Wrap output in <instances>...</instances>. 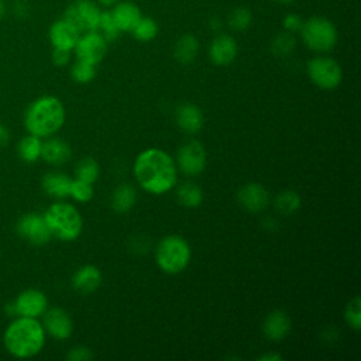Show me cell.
Returning a JSON list of instances; mask_svg holds the SVG:
<instances>
[{
    "instance_id": "obj_1",
    "label": "cell",
    "mask_w": 361,
    "mask_h": 361,
    "mask_svg": "<svg viewBox=\"0 0 361 361\" xmlns=\"http://www.w3.org/2000/svg\"><path fill=\"white\" fill-rule=\"evenodd\" d=\"M134 176L144 190L162 195L176 183V165L165 151L151 148L137 157Z\"/></svg>"
},
{
    "instance_id": "obj_2",
    "label": "cell",
    "mask_w": 361,
    "mask_h": 361,
    "mask_svg": "<svg viewBox=\"0 0 361 361\" xmlns=\"http://www.w3.org/2000/svg\"><path fill=\"white\" fill-rule=\"evenodd\" d=\"M45 343V331L35 317L20 316L4 333L6 350L17 358L37 355Z\"/></svg>"
},
{
    "instance_id": "obj_3",
    "label": "cell",
    "mask_w": 361,
    "mask_h": 361,
    "mask_svg": "<svg viewBox=\"0 0 361 361\" xmlns=\"http://www.w3.org/2000/svg\"><path fill=\"white\" fill-rule=\"evenodd\" d=\"M65 121V109L55 96H42L31 103L25 111L24 124L30 134L48 137L55 134Z\"/></svg>"
},
{
    "instance_id": "obj_4",
    "label": "cell",
    "mask_w": 361,
    "mask_h": 361,
    "mask_svg": "<svg viewBox=\"0 0 361 361\" xmlns=\"http://www.w3.org/2000/svg\"><path fill=\"white\" fill-rule=\"evenodd\" d=\"M44 219L51 235L62 241L76 240L82 233V217L79 212L69 203L51 204L47 209Z\"/></svg>"
},
{
    "instance_id": "obj_5",
    "label": "cell",
    "mask_w": 361,
    "mask_h": 361,
    "mask_svg": "<svg viewBox=\"0 0 361 361\" xmlns=\"http://www.w3.org/2000/svg\"><path fill=\"white\" fill-rule=\"evenodd\" d=\"M155 258L164 272L178 274L183 271L190 261L189 244L180 235H166L158 243Z\"/></svg>"
},
{
    "instance_id": "obj_6",
    "label": "cell",
    "mask_w": 361,
    "mask_h": 361,
    "mask_svg": "<svg viewBox=\"0 0 361 361\" xmlns=\"http://www.w3.org/2000/svg\"><path fill=\"white\" fill-rule=\"evenodd\" d=\"M305 44L316 52H327L337 42V31L331 21L323 17H310L300 27Z\"/></svg>"
},
{
    "instance_id": "obj_7",
    "label": "cell",
    "mask_w": 361,
    "mask_h": 361,
    "mask_svg": "<svg viewBox=\"0 0 361 361\" xmlns=\"http://www.w3.org/2000/svg\"><path fill=\"white\" fill-rule=\"evenodd\" d=\"M307 73L312 82L320 89H334L341 82V68L337 61L329 56H316L307 63Z\"/></svg>"
},
{
    "instance_id": "obj_8",
    "label": "cell",
    "mask_w": 361,
    "mask_h": 361,
    "mask_svg": "<svg viewBox=\"0 0 361 361\" xmlns=\"http://www.w3.org/2000/svg\"><path fill=\"white\" fill-rule=\"evenodd\" d=\"M100 10L90 0H78L65 11V20L69 21L79 32L96 31Z\"/></svg>"
},
{
    "instance_id": "obj_9",
    "label": "cell",
    "mask_w": 361,
    "mask_h": 361,
    "mask_svg": "<svg viewBox=\"0 0 361 361\" xmlns=\"http://www.w3.org/2000/svg\"><path fill=\"white\" fill-rule=\"evenodd\" d=\"M47 305H48V300L41 290L27 289L17 296L14 303L7 305V309L13 314L37 319L38 316L44 314V312L47 310Z\"/></svg>"
},
{
    "instance_id": "obj_10",
    "label": "cell",
    "mask_w": 361,
    "mask_h": 361,
    "mask_svg": "<svg viewBox=\"0 0 361 361\" xmlns=\"http://www.w3.org/2000/svg\"><path fill=\"white\" fill-rule=\"evenodd\" d=\"M76 56L79 61L96 65L99 63L107 51V41L96 31H90L83 37H79L75 45Z\"/></svg>"
},
{
    "instance_id": "obj_11",
    "label": "cell",
    "mask_w": 361,
    "mask_h": 361,
    "mask_svg": "<svg viewBox=\"0 0 361 361\" xmlns=\"http://www.w3.org/2000/svg\"><path fill=\"white\" fill-rule=\"evenodd\" d=\"M17 231L24 240L35 245L45 244L51 238V231L45 223L44 216L37 213H28L23 216L17 224Z\"/></svg>"
},
{
    "instance_id": "obj_12",
    "label": "cell",
    "mask_w": 361,
    "mask_h": 361,
    "mask_svg": "<svg viewBox=\"0 0 361 361\" xmlns=\"http://www.w3.org/2000/svg\"><path fill=\"white\" fill-rule=\"evenodd\" d=\"M178 165L186 175H197L206 166V151L199 141H189L178 151Z\"/></svg>"
},
{
    "instance_id": "obj_13",
    "label": "cell",
    "mask_w": 361,
    "mask_h": 361,
    "mask_svg": "<svg viewBox=\"0 0 361 361\" xmlns=\"http://www.w3.org/2000/svg\"><path fill=\"white\" fill-rule=\"evenodd\" d=\"M44 326L47 331L58 340L68 338L73 330L69 314L59 307H52L48 312H44Z\"/></svg>"
},
{
    "instance_id": "obj_14",
    "label": "cell",
    "mask_w": 361,
    "mask_h": 361,
    "mask_svg": "<svg viewBox=\"0 0 361 361\" xmlns=\"http://www.w3.org/2000/svg\"><path fill=\"white\" fill-rule=\"evenodd\" d=\"M240 204L248 212H261L269 203L268 190L259 183L244 185L237 193Z\"/></svg>"
},
{
    "instance_id": "obj_15",
    "label": "cell",
    "mask_w": 361,
    "mask_h": 361,
    "mask_svg": "<svg viewBox=\"0 0 361 361\" xmlns=\"http://www.w3.org/2000/svg\"><path fill=\"white\" fill-rule=\"evenodd\" d=\"M209 55L213 63L228 65L237 56V42L233 37L221 34L212 41Z\"/></svg>"
},
{
    "instance_id": "obj_16",
    "label": "cell",
    "mask_w": 361,
    "mask_h": 361,
    "mask_svg": "<svg viewBox=\"0 0 361 361\" xmlns=\"http://www.w3.org/2000/svg\"><path fill=\"white\" fill-rule=\"evenodd\" d=\"M49 38L54 48L71 51L75 48L79 39V31L69 21L63 18L52 24L49 30Z\"/></svg>"
},
{
    "instance_id": "obj_17",
    "label": "cell",
    "mask_w": 361,
    "mask_h": 361,
    "mask_svg": "<svg viewBox=\"0 0 361 361\" xmlns=\"http://www.w3.org/2000/svg\"><path fill=\"white\" fill-rule=\"evenodd\" d=\"M100 283L102 274L94 265H85L79 268L72 278L73 288L83 295L94 292L100 286Z\"/></svg>"
},
{
    "instance_id": "obj_18",
    "label": "cell",
    "mask_w": 361,
    "mask_h": 361,
    "mask_svg": "<svg viewBox=\"0 0 361 361\" xmlns=\"http://www.w3.org/2000/svg\"><path fill=\"white\" fill-rule=\"evenodd\" d=\"M264 333L272 341L282 340L290 330V320L282 310L271 312L264 320Z\"/></svg>"
},
{
    "instance_id": "obj_19",
    "label": "cell",
    "mask_w": 361,
    "mask_h": 361,
    "mask_svg": "<svg viewBox=\"0 0 361 361\" xmlns=\"http://www.w3.org/2000/svg\"><path fill=\"white\" fill-rule=\"evenodd\" d=\"M72 155L69 144L59 138H52L41 145V157L45 162L52 164V165H61L69 161Z\"/></svg>"
},
{
    "instance_id": "obj_20",
    "label": "cell",
    "mask_w": 361,
    "mask_h": 361,
    "mask_svg": "<svg viewBox=\"0 0 361 361\" xmlns=\"http://www.w3.org/2000/svg\"><path fill=\"white\" fill-rule=\"evenodd\" d=\"M176 124L179 128H182L185 133L195 134L197 133L203 126V116L199 107L195 104H182L176 110Z\"/></svg>"
},
{
    "instance_id": "obj_21",
    "label": "cell",
    "mask_w": 361,
    "mask_h": 361,
    "mask_svg": "<svg viewBox=\"0 0 361 361\" xmlns=\"http://www.w3.org/2000/svg\"><path fill=\"white\" fill-rule=\"evenodd\" d=\"M111 13L120 31H133V28L142 17L138 7L128 1L117 4Z\"/></svg>"
},
{
    "instance_id": "obj_22",
    "label": "cell",
    "mask_w": 361,
    "mask_h": 361,
    "mask_svg": "<svg viewBox=\"0 0 361 361\" xmlns=\"http://www.w3.org/2000/svg\"><path fill=\"white\" fill-rule=\"evenodd\" d=\"M72 179L63 173L49 172L42 178L44 190L52 197H66L71 192Z\"/></svg>"
},
{
    "instance_id": "obj_23",
    "label": "cell",
    "mask_w": 361,
    "mask_h": 361,
    "mask_svg": "<svg viewBox=\"0 0 361 361\" xmlns=\"http://www.w3.org/2000/svg\"><path fill=\"white\" fill-rule=\"evenodd\" d=\"M197 51H199V42L196 37L192 34H186L178 39L173 49V55L179 63L186 65L195 61Z\"/></svg>"
},
{
    "instance_id": "obj_24",
    "label": "cell",
    "mask_w": 361,
    "mask_h": 361,
    "mask_svg": "<svg viewBox=\"0 0 361 361\" xmlns=\"http://www.w3.org/2000/svg\"><path fill=\"white\" fill-rule=\"evenodd\" d=\"M135 190L128 185H120L111 197V206L116 212L124 213L128 212L135 203Z\"/></svg>"
},
{
    "instance_id": "obj_25",
    "label": "cell",
    "mask_w": 361,
    "mask_h": 361,
    "mask_svg": "<svg viewBox=\"0 0 361 361\" xmlns=\"http://www.w3.org/2000/svg\"><path fill=\"white\" fill-rule=\"evenodd\" d=\"M41 140L37 135H27L18 144V154L25 162H35L41 157Z\"/></svg>"
},
{
    "instance_id": "obj_26",
    "label": "cell",
    "mask_w": 361,
    "mask_h": 361,
    "mask_svg": "<svg viewBox=\"0 0 361 361\" xmlns=\"http://www.w3.org/2000/svg\"><path fill=\"white\" fill-rule=\"evenodd\" d=\"M176 196H178L179 203L186 207H197L203 199L202 189L192 182H188V183H183L182 186H179Z\"/></svg>"
},
{
    "instance_id": "obj_27",
    "label": "cell",
    "mask_w": 361,
    "mask_h": 361,
    "mask_svg": "<svg viewBox=\"0 0 361 361\" xmlns=\"http://www.w3.org/2000/svg\"><path fill=\"white\" fill-rule=\"evenodd\" d=\"M96 32H99L106 41H113L118 37L120 30L114 21L111 11H100L99 21L96 25Z\"/></svg>"
},
{
    "instance_id": "obj_28",
    "label": "cell",
    "mask_w": 361,
    "mask_h": 361,
    "mask_svg": "<svg viewBox=\"0 0 361 361\" xmlns=\"http://www.w3.org/2000/svg\"><path fill=\"white\" fill-rule=\"evenodd\" d=\"M300 206V197L295 190H283L275 197V207L279 213L290 214Z\"/></svg>"
},
{
    "instance_id": "obj_29",
    "label": "cell",
    "mask_w": 361,
    "mask_h": 361,
    "mask_svg": "<svg viewBox=\"0 0 361 361\" xmlns=\"http://www.w3.org/2000/svg\"><path fill=\"white\" fill-rule=\"evenodd\" d=\"M131 32L140 41H151L158 34V25L152 18L141 17Z\"/></svg>"
},
{
    "instance_id": "obj_30",
    "label": "cell",
    "mask_w": 361,
    "mask_h": 361,
    "mask_svg": "<svg viewBox=\"0 0 361 361\" xmlns=\"http://www.w3.org/2000/svg\"><path fill=\"white\" fill-rule=\"evenodd\" d=\"M99 176V164L93 158H83L76 166V178L93 183Z\"/></svg>"
},
{
    "instance_id": "obj_31",
    "label": "cell",
    "mask_w": 361,
    "mask_h": 361,
    "mask_svg": "<svg viewBox=\"0 0 361 361\" xmlns=\"http://www.w3.org/2000/svg\"><path fill=\"white\" fill-rule=\"evenodd\" d=\"M293 48H295V37L289 31L279 32L271 42V51L279 56H285L290 54Z\"/></svg>"
},
{
    "instance_id": "obj_32",
    "label": "cell",
    "mask_w": 361,
    "mask_h": 361,
    "mask_svg": "<svg viewBox=\"0 0 361 361\" xmlns=\"http://www.w3.org/2000/svg\"><path fill=\"white\" fill-rule=\"evenodd\" d=\"M251 13L250 10L244 8V7H238L234 8L230 16H228V25L231 27V30L234 31H244L250 27L251 24Z\"/></svg>"
},
{
    "instance_id": "obj_33",
    "label": "cell",
    "mask_w": 361,
    "mask_h": 361,
    "mask_svg": "<svg viewBox=\"0 0 361 361\" xmlns=\"http://www.w3.org/2000/svg\"><path fill=\"white\" fill-rule=\"evenodd\" d=\"M71 75H72L75 82H78V83H87V82H90L94 78L96 69H94V65L78 59L76 63L72 66Z\"/></svg>"
},
{
    "instance_id": "obj_34",
    "label": "cell",
    "mask_w": 361,
    "mask_h": 361,
    "mask_svg": "<svg viewBox=\"0 0 361 361\" xmlns=\"http://www.w3.org/2000/svg\"><path fill=\"white\" fill-rule=\"evenodd\" d=\"M69 196H72L78 202H89L93 197V186L89 182H85L76 178L71 183Z\"/></svg>"
},
{
    "instance_id": "obj_35",
    "label": "cell",
    "mask_w": 361,
    "mask_h": 361,
    "mask_svg": "<svg viewBox=\"0 0 361 361\" xmlns=\"http://www.w3.org/2000/svg\"><path fill=\"white\" fill-rule=\"evenodd\" d=\"M345 320L347 323L355 330L358 331L360 330V326H361V299L358 296H355L354 299H351L348 303H347V307H345Z\"/></svg>"
},
{
    "instance_id": "obj_36",
    "label": "cell",
    "mask_w": 361,
    "mask_h": 361,
    "mask_svg": "<svg viewBox=\"0 0 361 361\" xmlns=\"http://www.w3.org/2000/svg\"><path fill=\"white\" fill-rule=\"evenodd\" d=\"M92 357H93L92 351L86 347H75L68 354V360H72V361H87Z\"/></svg>"
},
{
    "instance_id": "obj_37",
    "label": "cell",
    "mask_w": 361,
    "mask_h": 361,
    "mask_svg": "<svg viewBox=\"0 0 361 361\" xmlns=\"http://www.w3.org/2000/svg\"><path fill=\"white\" fill-rule=\"evenodd\" d=\"M303 24V20L298 16V14H288L285 18H283V27L292 32V31H299L300 27Z\"/></svg>"
},
{
    "instance_id": "obj_38",
    "label": "cell",
    "mask_w": 361,
    "mask_h": 361,
    "mask_svg": "<svg viewBox=\"0 0 361 361\" xmlns=\"http://www.w3.org/2000/svg\"><path fill=\"white\" fill-rule=\"evenodd\" d=\"M69 58H71V51L61 49V48H54L52 61H54L55 65L63 66V65H66L69 62Z\"/></svg>"
},
{
    "instance_id": "obj_39",
    "label": "cell",
    "mask_w": 361,
    "mask_h": 361,
    "mask_svg": "<svg viewBox=\"0 0 361 361\" xmlns=\"http://www.w3.org/2000/svg\"><path fill=\"white\" fill-rule=\"evenodd\" d=\"M8 140H10V133H8L7 127L0 123V148L4 147V145H7Z\"/></svg>"
},
{
    "instance_id": "obj_40",
    "label": "cell",
    "mask_w": 361,
    "mask_h": 361,
    "mask_svg": "<svg viewBox=\"0 0 361 361\" xmlns=\"http://www.w3.org/2000/svg\"><path fill=\"white\" fill-rule=\"evenodd\" d=\"M259 360H261V361H281L282 357H281L279 354H271V353H268V354L261 355Z\"/></svg>"
},
{
    "instance_id": "obj_41",
    "label": "cell",
    "mask_w": 361,
    "mask_h": 361,
    "mask_svg": "<svg viewBox=\"0 0 361 361\" xmlns=\"http://www.w3.org/2000/svg\"><path fill=\"white\" fill-rule=\"evenodd\" d=\"M100 4H103V6H113V4H116L118 0H97Z\"/></svg>"
},
{
    "instance_id": "obj_42",
    "label": "cell",
    "mask_w": 361,
    "mask_h": 361,
    "mask_svg": "<svg viewBox=\"0 0 361 361\" xmlns=\"http://www.w3.org/2000/svg\"><path fill=\"white\" fill-rule=\"evenodd\" d=\"M4 11H6V7H4V3L0 0V20H1V17H3V14H4Z\"/></svg>"
},
{
    "instance_id": "obj_43",
    "label": "cell",
    "mask_w": 361,
    "mask_h": 361,
    "mask_svg": "<svg viewBox=\"0 0 361 361\" xmlns=\"http://www.w3.org/2000/svg\"><path fill=\"white\" fill-rule=\"evenodd\" d=\"M278 3H283V4H288V3H292V1H295V0H276Z\"/></svg>"
}]
</instances>
